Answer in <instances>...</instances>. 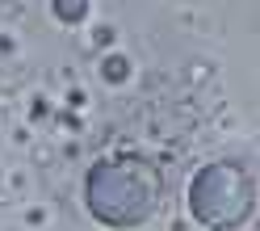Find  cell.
Masks as SVG:
<instances>
[{"instance_id": "6da1fadb", "label": "cell", "mask_w": 260, "mask_h": 231, "mask_svg": "<svg viewBox=\"0 0 260 231\" xmlns=\"http://www.w3.org/2000/svg\"><path fill=\"white\" fill-rule=\"evenodd\" d=\"M164 181L147 156H109L96 160L84 181V202L96 223L113 231H135L155 214Z\"/></svg>"}, {"instance_id": "7a4b0ae2", "label": "cell", "mask_w": 260, "mask_h": 231, "mask_svg": "<svg viewBox=\"0 0 260 231\" xmlns=\"http://www.w3.org/2000/svg\"><path fill=\"white\" fill-rule=\"evenodd\" d=\"M256 206V185L243 164L235 160H214L189 181V214L206 231H235L248 223Z\"/></svg>"}, {"instance_id": "3957f363", "label": "cell", "mask_w": 260, "mask_h": 231, "mask_svg": "<svg viewBox=\"0 0 260 231\" xmlns=\"http://www.w3.org/2000/svg\"><path fill=\"white\" fill-rule=\"evenodd\" d=\"M55 13L59 17H80L84 13V0H55Z\"/></svg>"}]
</instances>
